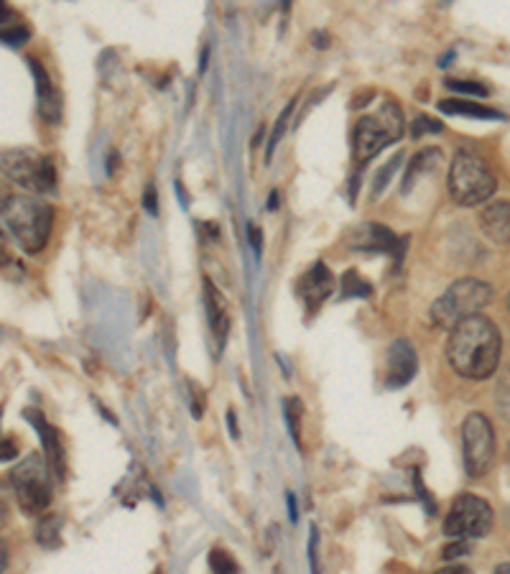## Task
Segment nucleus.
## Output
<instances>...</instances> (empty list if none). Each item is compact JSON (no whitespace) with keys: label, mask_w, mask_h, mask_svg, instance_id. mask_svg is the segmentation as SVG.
I'll list each match as a JSON object with an SVG mask.
<instances>
[{"label":"nucleus","mask_w":510,"mask_h":574,"mask_svg":"<svg viewBox=\"0 0 510 574\" xmlns=\"http://www.w3.org/2000/svg\"><path fill=\"white\" fill-rule=\"evenodd\" d=\"M503 353V337L488 317H475L459 322L447 342V360L457 376L470 381H485L495 376Z\"/></svg>","instance_id":"1"},{"label":"nucleus","mask_w":510,"mask_h":574,"mask_svg":"<svg viewBox=\"0 0 510 574\" xmlns=\"http://www.w3.org/2000/svg\"><path fill=\"white\" fill-rule=\"evenodd\" d=\"M3 217H6V225L11 228L16 243L26 253H39L49 240L54 212L34 194H18V197L8 199Z\"/></svg>","instance_id":"2"},{"label":"nucleus","mask_w":510,"mask_h":574,"mask_svg":"<svg viewBox=\"0 0 510 574\" xmlns=\"http://www.w3.org/2000/svg\"><path fill=\"white\" fill-rule=\"evenodd\" d=\"M493 299V286L480 279H459L431 307V319L442 330H454L459 322L480 314Z\"/></svg>","instance_id":"3"},{"label":"nucleus","mask_w":510,"mask_h":574,"mask_svg":"<svg viewBox=\"0 0 510 574\" xmlns=\"http://www.w3.org/2000/svg\"><path fill=\"white\" fill-rule=\"evenodd\" d=\"M493 171L472 151H459L449 169V194L459 207L485 205L495 194Z\"/></svg>","instance_id":"4"},{"label":"nucleus","mask_w":510,"mask_h":574,"mask_svg":"<svg viewBox=\"0 0 510 574\" xmlns=\"http://www.w3.org/2000/svg\"><path fill=\"white\" fill-rule=\"evenodd\" d=\"M0 171L8 182L29 189L31 194L54 192L57 171L49 156L39 154L34 148H11L0 154Z\"/></svg>","instance_id":"5"},{"label":"nucleus","mask_w":510,"mask_h":574,"mask_svg":"<svg viewBox=\"0 0 510 574\" xmlns=\"http://www.w3.org/2000/svg\"><path fill=\"white\" fill-rule=\"evenodd\" d=\"M403 136V113L396 103L380 105L375 115H368L355 126V159L360 164L378 156L388 143Z\"/></svg>","instance_id":"6"},{"label":"nucleus","mask_w":510,"mask_h":574,"mask_svg":"<svg viewBox=\"0 0 510 574\" xmlns=\"http://www.w3.org/2000/svg\"><path fill=\"white\" fill-rule=\"evenodd\" d=\"M11 488L16 495L18 506L29 516H41L46 513L51 503V480L49 467L44 465L39 455H31L13 467L11 472Z\"/></svg>","instance_id":"7"},{"label":"nucleus","mask_w":510,"mask_h":574,"mask_svg":"<svg viewBox=\"0 0 510 574\" xmlns=\"http://www.w3.org/2000/svg\"><path fill=\"white\" fill-rule=\"evenodd\" d=\"M493 529V508L477 495H459L444 518V534L449 539H482Z\"/></svg>","instance_id":"8"},{"label":"nucleus","mask_w":510,"mask_h":574,"mask_svg":"<svg viewBox=\"0 0 510 574\" xmlns=\"http://www.w3.org/2000/svg\"><path fill=\"white\" fill-rule=\"evenodd\" d=\"M465 470L470 478H482L495 462V432L485 414H470L462 424Z\"/></svg>","instance_id":"9"},{"label":"nucleus","mask_w":510,"mask_h":574,"mask_svg":"<svg viewBox=\"0 0 510 574\" xmlns=\"http://www.w3.org/2000/svg\"><path fill=\"white\" fill-rule=\"evenodd\" d=\"M335 291V276L329 273V268L324 263H314L309 271L304 273L296 284V294L301 296V302L306 304L309 312H319L327 296Z\"/></svg>","instance_id":"10"},{"label":"nucleus","mask_w":510,"mask_h":574,"mask_svg":"<svg viewBox=\"0 0 510 574\" xmlns=\"http://www.w3.org/2000/svg\"><path fill=\"white\" fill-rule=\"evenodd\" d=\"M419 370V358H416L414 345L408 340H396L388 350V365H386V386L401 388L406 386Z\"/></svg>","instance_id":"11"},{"label":"nucleus","mask_w":510,"mask_h":574,"mask_svg":"<svg viewBox=\"0 0 510 574\" xmlns=\"http://www.w3.org/2000/svg\"><path fill=\"white\" fill-rule=\"evenodd\" d=\"M29 67L36 80V97H39L41 118H44L46 123H57V120L62 118V97H59V90L54 87L46 69L39 64V59H29Z\"/></svg>","instance_id":"12"},{"label":"nucleus","mask_w":510,"mask_h":574,"mask_svg":"<svg viewBox=\"0 0 510 574\" xmlns=\"http://www.w3.org/2000/svg\"><path fill=\"white\" fill-rule=\"evenodd\" d=\"M26 419H29L31 424L39 429V437L46 447V455H49L51 470L57 472V478H64V475H67V460H64V447H62V442H59L57 429L51 427L49 421H46L36 409L26 411Z\"/></svg>","instance_id":"13"},{"label":"nucleus","mask_w":510,"mask_h":574,"mask_svg":"<svg viewBox=\"0 0 510 574\" xmlns=\"http://www.w3.org/2000/svg\"><path fill=\"white\" fill-rule=\"evenodd\" d=\"M480 228L493 243H510V202H490L480 212Z\"/></svg>","instance_id":"14"},{"label":"nucleus","mask_w":510,"mask_h":574,"mask_svg":"<svg viewBox=\"0 0 510 574\" xmlns=\"http://www.w3.org/2000/svg\"><path fill=\"white\" fill-rule=\"evenodd\" d=\"M352 248L355 251H378V253H393L398 248V240L386 225H360L352 230Z\"/></svg>","instance_id":"15"},{"label":"nucleus","mask_w":510,"mask_h":574,"mask_svg":"<svg viewBox=\"0 0 510 574\" xmlns=\"http://www.w3.org/2000/svg\"><path fill=\"white\" fill-rule=\"evenodd\" d=\"M204 294H207V312H210V327L212 335H215L217 345L225 347L227 332H230V312H227V302L222 299L220 291L210 284V281H204Z\"/></svg>","instance_id":"16"},{"label":"nucleus","mask_w":510,"mask_h":574,"mask_svg":"<svg viewBox=\"0 0 510 574\" xmlns=\"http://www.w3.org/2000/svg\"><path fill=\"white\" fill-rule=\"evenodd\" d=\"M439 110L447 115H467V118H482V120H503L498 110H490L488 105H477L470 100H442Z\"/></svg>","instance_id":"17"},{"label":"nucleus","mask_w":510,"mask_h":574,"mask_svg":"<svg viewBox=\"0 0 510 574\" xmlns=\"http://www.w3.org/2000/svg\"><path fill=\"white\" fill-rule=\"evenodd\" d=\"M59 531H62V518L54 516V513H44V516H41V521L36 523V541H39L41 546H46V549H51V546H59L62 544V536H59Z\"/></svg>","instance_id":"18"},{"label":"nucleus","mask_w":510,"mask_h":574,"mask_svg":"<svg viewBox=\"0 0 510 574\" xmlns=\"http://www.w3.org/2000/svg\"><path fill=\"white\" fill-rule=\"evenodd\" d=\"M437 159H442V154H439V151H434V148H429V151H424V154L416 156V159L411 161V166H408L406 177H403V192H408V189H411V184H414V179L421 177V174H424V171L429 169V166L434 164Z\"/></svg>","instance_id":"19"},{"label":"nucleus","mask_w":510,"mask_h":574,"mask_svg":"<svg viewBox=\"0 0 510 574\" xmlns=\"http://www.w3.org/2000/svg\"><path fill=\"white\" fill-rule=\"evenodd\" d=\"M495 406H498L500 416L505 421H510V363L505 365L503 373L498 378V386H495Z\"/></svg>","instance_id":"20"},{"label":"nucleus","mask_w":510,"mask_h":574,"mask_svg":"<svg viewBox=\"0 0 510 574\" xmlns=\"http://www.w3.org/2000/svg\"><path fill=\"white\" fill-rule=\"evenodd\" d=\"M294 105H296V100H291L289 105L284 108V113L278 115V120H276V126H273V131H271V138H268V148H266V161H271V156H273V148H276V143L284 138V133H286V123H289V118H291V113H294Z\"/></svg>","instance_id":"21"},{"label":"nucleus","mask_w":510,"mask_h":574,"mask_svg":"<svg viewBox=\"0 0 510 574\" xmlns=\"http://www.w3.org/2000/svg\"><path fill=\"white\" fill-rule=\"evenodd\" d=\"M340 289L345 296H370V284L357 276V271H347L340 281Z\"/></svg>","instance_id":"22"},{"label":"nucleus","mask_w":510,"mask_h":574,"mask_svg":"<svg viewBox=\"0 0 510 574\" xmlns=\"http://www.w3.org/2000/svg\"><path fill=\"white\" fill-rule=\"evenodd\" d=\"M212 574H238V562H235L225 549H212L210 552Z\"/></svg>","instance_id":"23"},{"label":"nucleus","mask_w":510,"mask_h":574,"mask_svg":"<svg viewBox=\"0 0 510 574\" xmlns=\"http://www.w3.org/2000/svg\"><path fill=\"white\" fill-rule=\"evenodd\" d=\"M444 85L452 92H465V95H475V97H488L490 90L480 82H470V80H447Z\"/></svg>","instance_id":"24"},{"label":"nucleus","mask_w":510,"mask_h":574,"mask_svg":"<svg viewBox=\"0 0 510 574\" xmlns=\"http://www.w3.org/2000/svg\"><path fill=\"white\" fill-rule=\"evenodd\" d=\"M286 419H289L291 437L299 442V437H301V401L299 398H289V401H286Z\"/></svg>","instance_id":"25"},{"label":"nucleus","mask_w":510,"mask_h":574,"mask_svg":"<svg viewBox=\"0 0 510 574\" xmlns=\"http://www.w3.org/2000/svg\"><path fill=\"white\" fill-rule=\"evenodd\" d=\"M29 29L26 26H11V29L0 31V41L6 46H23L29 41Z\"/></svg>","instance_id":"26"},{"label":"nucleus","mask_w":510,"mask_h":574,"mask_svg":"<svg viewBox=\"0 0 510 574\" xmlns=\"http://www.w3.org/2000/svg\"><path fill=\"white\" fill-rule=\"evenodd\" d=\"M442 131V123L434 118H429V115H419V118L414 120V126H411V133H414V138H421L426 136V133H439Z\"/></svg>","instance_id":"27"},{"label":"nucleus","mask_w":510,"mask_h":574,"mask_svg":"<svg viewBox=\"0 0 510 574\" xmlns=\"http://www.w3.org/2000/svg\"><path fill=\"white\" fill-rule=\"evenodd\" d=\"M398 166H401V154H398V156H393V159L388 161L386 166H383V171H380L378 177H375V194H380V192H383V189H386L388 179L393 177V171H396Z\"/></svg>","instance_id":"28"},{"label":"nucleus","mask_w":510,"mask_h":574,"mask_svg":"<svg viewBox=\"0 0 510 574\" xmlns=\"http://www.w3.org/2000/svg\"><path fill=\"white\" fill-rule=\"evenodd\" d=\"M143 207H146V212H151V215L159 212V194H156V184H146V192H143Z\"/></svg>","instance_id":"29"},{"label":"nucleus","mask_w":510,"mask_h":574,"mask_svg":"<svg viewBox=\"0 0 510 574\" xmlns=\"http://www.w3.org/2000/svg\"><path fill=\"white\" fill-rule=\"evenodd\" d=\"M13 263V251H11V240H8V235L3 233V228H0V268H6Z\"/></svg>","instance_id":"30"},{"label":"nucleus","mask_w":510,"mask_h":574,"mask_svg":"<svg viewBox=\"0 0 510 574\" xmlns=\"http://www.w3.org/2000/svg\"><path fill=\"white\" fill-rule=\"evenodd\" d=\"M204 414V391L192 383V416L194 419H202Z\"/></svg>","instance_id":"31"},{"label":"nucleus","mask_w":510,"mask_h":574,"mask_svg":"<svg viewBox=\"0 0 510 574\" xmlns=\"http://www.w3.org/2000/svg\"><path fill=\"white\" fill-rule=\"evenodd\" d=\"M467 549H470V544H467L465 539H457L454 544H449L447 549H444V559H454V557H465Z\"/></svg>","instance_id":"32"},{"label":"nucleus","mask_w":510,"mask_h":574,"mask_svg":"<svg viewBox=\"0 0 510 574\" xmlns=\"http://www.w3.org/2000/svg\"><path fill=\"white\" fill-rule=\"evenodd\" d=\"M309 564H312V574H319V564H317V526H312V531H309Z\"/></svg>","instance_id":"33"},{"label":"nucleus","mask_w":510,"mask_h":574,"mask_svg":"<svg viewBox=\"0 0 510 574\" xmlns=\"http://www.w3.org/2000/svg\"><path fill=\"white\" fill-rule=\"evenodd\" d=\"M248 240H250V245H253V251H255V253H261V248H263V233H261V228L255 225V222H250V225H248Z\"/></svg>","instance_id":"34"},{"label":"nucleus","mask_w":510,"mask_h":574,"mask_svg":"<svg viewBox=\"0 0 510 574\" xmlns=\"http://www.w3.org/2000/svg\"><path fill=\"white\" fill-rule=\"evenodd\" d=\"M13 457H16V442H11V439H0V462L13 460Z\"/></svg>","instance_id":"35"},{"label":"nucleus","mask_w":510,"mask_h":574,"mask_svg":"<svg viewBox=\"0 0 510 574\" xmlns=\"http://www.w3.org/2000/svg\"><path fill=\"white\" fill-rule=\"evenodd\" d=\"M227 427H230V437L238 439L240 429H238V419H235V411H227Z\"/></svg>","instance_id":"36"},{"label":"nucleus","mask_w":510,"mask_h":574,"mask_svg":"<svg viewBox=\"0 0 510 574\" xmlns=\"http://www.w3.org/2000/svg\"><path fill=\"white\" fill-rule=\"evenodd\" d=\"M286 503H289V518L296 523V518H299V508H296V501H294V493L286 495Z\"/></svg>","instance_id":"37"},{"label":"nucleus","mask_w":510,"mask_h":574,"mask_svg":"<svg viewBox=\"0 0 510 574\" xmlns=\"http://www.w3.org/2000/svg\"><path fill=\"white\" fill-rule=\"evenodd\" d=\"M434 574H470V569H465V567H444V569H439V572H434Z\"/></svg>","instance_id":"38"},{"label":"nucleus","mask_w":510,"mask_h":574,"mask_svg":"<svg viewBox=\"0 0 510 574\" xmlns=\"http://www.w3.org/2000/svg\"><path fill=\"white\" fill-rule=\"evenodd\" d=\"M6 567H8V549L0 544V574L6 572Z\"/></svg>","instance_id":"39"},{"label":"nucleus","mask_w":510,"mask_h":574,"mask_svg":"<svg viewBox=\"0 0 510 574\" xmlns=\"http://www.w3.org/2000/svg\"><path fill=\"white\" fill-rule=\"evenodd\" d=\"M11 21V11L6 8V3H0V23Z\"/></svg>","instance_id":"40"},{"label":"nucleus","mask_w":510,"mask_h":574,"mask_svg":"<svg viewBox=\"0 0 510 574\" xmlns=\"http://www.w3.org/2000/svg\"><path fill=\"white\" fill-rule=\"evenodd\" d=\"M268 210H278V192H271V197H268Z\"/></svg>","instance_id":"41"},{"label":"nucleus","mask_w":510,"mask_h":574,"mask_svg":"<svg viewBox=\"0 0 510 574\" xmlns=\"http://www.w3.org/2000/svg\"><path fill=\"white\" fill-rule=\"evenodd\" d=\"M495 574H510V564H500V567L495 569Z\"/></svg>","instance_id":"42"},{"label":"nucleus","mask_w":510,"mask_h":574,"mask_svg":"<svg viewBox=\"0 0 510 574\" xmlns=\"http://www.w3.org/2000/svg\"><path fill=\"white\" fill-rule=\"evenodd\" d=\"M6 493H8V488L3 483H0V503H6V501H3V498H6Z\"/></svg>","instance_id":"43"},{"label":"nucleus","mask_w":510,"mask_h":574,"mask_svg":"<svg viewBox=\"0 0 510 574\" xmlns=\"http://www.w3.org/2000/svg\"><path fill=\"white\" fill-rule=\"evenodd\" d=\"M153 574H161V569H156V572H153Z\"/></svg>","instance_id":"44"},{"label":"nucleus","mask_w":510,"mask_h":574,"mask_svg":"<svg viewBox=\"0 0 510 574\" xmlns=\"http://www.w3.org/2000/svg\"><path fill=\"white\" fill-rule=\"evenodd\" d=\"M508 309H510V294H508Z\"/></svg>","instance_id":"45"}]
</instances>
